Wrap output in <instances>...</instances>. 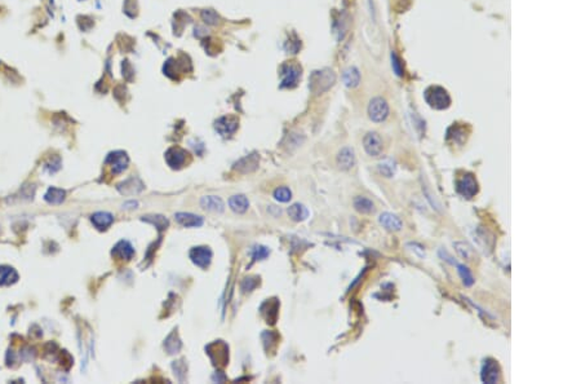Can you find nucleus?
Returning a JSON list of instances; mask_svg holds the SVG:
<instances>
[{
  "label": "nucleus",
  "mask_w": 581,
  "mask_h": 384,
  "mask_svg": "<svg viewBox=\"0 0 581 384\" xmlns=\"http://www.w3.org/2000/svg\"><path fill=\"white\" fill-rule=\"evenodd\" d=\"M270 254V250L265 246H255L252 249V257L253 260H264L266 259Z\"/></svg>",
  "instance_id": "obj_33"
},
{
  "label": "nucleus",
  "mask_w": 581,
  "mask_h": 384,
  "mask_svg": "<svg viewBox=\"0 0 581 384\" xmlns=\"http://www.w3.org/2000/svg\"><path fill=\"white\" fill-rule=\"evenodd\" d=\"M144 184L139 178H129L125 180L124 182L118 185V190L121 193L123 196H133V194H139L140 192L144 190Z\"/></svg>",
  "instance_id": "obj_12"
},
{
  "label": "nucleus",
  "mask_w": 581,
  "mask_h": 384,
  "mask_svg": "<svg viewBox=\"0 0 581 384\" xmlns=\"http://www.w3.org/2000/svg\"><path fill=\"white\" fill-rule=\"evenodd\" d=\"M456 192L464 198H473L478 193V181L474 175L465 174L456 181Z\"/></svg>",
  "instance_id": "obj_3"
},
{
  "label": "nucleus",
  "mask_w": 581,
  "mask_h": 384,
  "mask_svg": "<svg viewBox=\"0 0 581 384\" xmlns=\"http://www.w3.org/2000/svg\"><path fill=\"white\" fill-rule=\"evenodd\" d=\"M139 206V203L136 202V201H131V202H125L124 205H123V208H133V207Z\"/></svg>",
  "instance_id": "obj_36"
},
{
  "label": "nucleus",
  "mask_w": 581,
  "mask_h": 384,
  "mask_svg": "<svg viewBox=\"0 0 581 384\" xmlns=\"http://www.w3.org/2000/svg\"><path fill=\"white\" fill-rule=\"evenodd\" d=\"M336 82V75L331 69H323V70L314 71L309 79V88L313 93L320 95L326 92L332 87Z\"/></svg>",
  "instance_id": "obj_1"
},
{
  "label": "nucleus",
  "mask_w": 581,
  "mask_h": 384,
  "mask_svg": "<svg viewBox=\"0 0 581 384\" xmlns=\"http://www.w3.org/2000/svg\"><path fill=\"white\" fill-rule=\"evenodd\" d=\"M380 224L383 225L385 229L390 231H398L402 229V220L397 215L390 212H385L380 216Z\"/></svg>",
  "instance_id": "obj_17"
},
{
  "label": "nucleus",
  "mask_w": 581,
  "mask_h": 384,
  "mask_svg": "<svg viewBox=\"0 0 581 384\" xmlns=\"http://www.w3.org/2000/svg\"><path fill=\"white\" fill-rule=\"evenodd\" d=\"M229 205H230L231 210L237 213L245 212L249 207V202L248 199H247V197L242 196V194L231 197L230 201H229Z\"/></svg>",
  "instance_id": "obj_21"
},
{
  "label": "nucleus",
  "mask_w": 581,
  "mask_h": 384,
  "mask_svg": "<svg viewBox=\"0 0 581 384\" xmlns=\"http://www.w3.org/2000/svg\"><path fill=\"white\" fill-rule=\"evenodd\" d=\"M359 82H361V74H359L358 69L349 68L345 70L344 73V83L349 88H355L358 87Z\"/></svg>",
  "instance_id": "obj_25"
},
{
  "label": "nucleus",
  "mask_w": 581,
  "mask_h": 384,
  "mask_svg": "<svg viewBox=\"0 0 581 384\" xmlns=\"http://www.w3.org/2000/svg\"><path fill=\"white\" fill-rule=\"evenodd\" d=\"M164 348L169 355H174V353L180 352L181 349V340L178 338V335L176 331H172L168 338L164 341Z\"/></svg>",
  "instance_id": "obj_24"
},
{
  "label": "nucleus",
  "mask_w": 581,
  "mask_h": 384,
  "mask_svg": "<svg viewBox=\"0 0 581 384\" xmlns=\"http://www.w3.org/2000/svg\"><path fill=\"white\" fill-rule=\"evenodd\" d=\"M200 16H202V20L206 22L207 25H217L218 20H220L218 14L215 11H212V9H204V11H202Z\"/></svg>",
  "instance_id": "obj_30"
},
{
  "label": "nucleus",
  "mask_w": 581,
  "mask_h": 384,
  "mask_svg": "<svg viewBox=\"0 0 581 384\" xmlns=\"http://www.w3.org/2000/svg\"><path fill=\"white\" fill-rule=\"evenodd\" d=\"M215 128L223 137L231 136L238 129V119L234 117H221L215 123Z\"/></svg>",
  "instance_id": "obj_11"
},
{
  "label": "nucleus",
  "mask_w": 581,
  "mask_h": 384,
  "mask_svg": "<svg viewBox=\"0 0 581 384\" xmlns=\"http://www.w3.org/2000/svg\"><path fill=\"white\" fill-rule=\"evenodd\" d=\"M447 140H452L455 144H462L466 140V132L464 127L460 126H452L447 131Z\"/></svg>",
  "instance_id": "obj_26"
},
{
  "label": "nucleus",
  "mask_w": 581,
  "mask_h": 384,
  "mask_svg": "<svg viewBox=\"0 0 581 384\" xmlns=\"http://www.w3.org/2000/svg\"><path fill=\"white\" fill-rule=\"evenodd\" d=\"M274 197H275V199L279 201V202H288V201L292 198V193H290V189L286 188V186H280V188L275 189Z\"/></svg>",
  "instance_id": "obj_32"
},
{
  "label": "nucleus",
  "mask_w": 581,
  "mask_h": 384,
  "mask_svg": "<svg viewBox=\"0 0 581 384\" xmlns=\"http://www.w3.org/2000/svg\"><path fill=\"white\" fill-rule=\"evenodd\" d=\"M200 206L207 211L212 212H222L225 210L222 199L216 196H206L200 199Z\"/></svg>",
  "instance_id": "obj_18"
},
{
  "label": "nucleus",
  "mask_w": 581,
  "mask_h": 384,
  "mask_svg": "<svg viewBox=\"0 0 581 384\" xmlns=\"http://www.w3.org/2000/svg\"><path fill=\"white\" fill-rule=\"evenodd\" d=\"M457 268H459V274H460L461 280H462V282H464L465 286H468V287H470L471 284L474 283V278H473V274H471L470 269H469L468 267H465V265H457Z\"/></svg>",
  "instance_id": "obj_29"
},
{
  "label": "nucleus",
  "mask_w": 581,
  "mask_h": 384,
  "mask_svg": "<svg viewBox=\"0 0 581 384\" xmlns=\"http://www.w3.org/2000/svg\"><path fill=\"white\" fill-rule=\"evenodd\" d=\"M176 220L178 224H181L185 228H199L202 227L204 220L202 216L194 215L190 212H177L176 213Z\"/></svg>",
  "instance_id": "obj_14"
},
{
  "label": "nucleus",
  "mask_w": 581,
  "mask_h": 384,
  "mask_svg": "<svg viewBox=\"0 0 581 384\" xmlns=\"http://www.w3.org/2000/svg\"><path fill=\"white\" fill-rule=\"evenodd\" d=\"M364 149L371 156H379L383 153V140L377 132H369L364 137Z\"/></svg>",
  "instance_id": "obj_9"
},
{
  "label": "nucleus",
  "mask_w": 581,
  "mask_h": 384,
  "mask_svg": "<svg viewBox=\"0 0 581 384\" xmlns=\"http://www.w3.org/2000/svg\"><path fill=\"white\" fill-rule=\"evenodd\" d=\"M65 197H66V192L62 190V189L49 188L47 190L44 199L49 205H61L65 201Z\"/></svg>",
  "instance_id": "obj_22"
},
{
  "label": "nucleus",
  "mask_w": 581,
  "mask_h": 384,
  "mask_svg": "<svg viewBox=\"0 0 581 384\" xmlns=\"http://www.w3.org/2000/svg\"><path fill=\"white\" fill-rule=\"evenodd\" d=\"M91 220L98 230H105L114 223V216L110 212H96L93 213Z\"/></svg>",
  "instance_id": "obj_19"
},
{
  "label": "nucleus",
  "mask_w": 581,
  "mask_h": 384,
  "mask_svg": "<svg viewBox=\"0 0 581 384\" xmlns=\"http://www.w3.org/2000/svg\"><path fill=\"white\" fill-rule=\"evenodd\" d=\"M425 101L429 103V106L436 110H444L451 105V97L446 89L438 85H433L426 89L424 93Z\"/></svg>",
  "instance_id": "obj_2"
},
{
  "label": "nucleus",
  "mask_w": 581,
  "mask_h": 384,
  "mask_svg": "<svg viewBox=\"0 0 581 384\" xmlns=\"http://www.w3.org/2000/svg\"><path fill=\"white\" fill-rule=\"evenodd\" d=\"M355 163L354 150L351 148H342L337 154V166L341 170H350Z\"/></svg>",
  "instance_id": "obj_15"
},
{
  "label": "nucleus",
  "mask_w": 581,
  "mask_h": 384,
  "mask_svg": "<svg viewBox=\"0 0 581 384\" xmlns=\"http://www.w3.org/2000/svg\"><path fill=\"white\" fill-rule=\"evenodd\" d=\"M481 379L487 384H495L500 381V366L497 361L492 358H485L483 361Z\"/></svg>",
  "instance_id": "obj_6"
},
{
  "label": "nucleus",
  "mask_w": 581,
  "mask_h": 384,
  "mask_svg": "<svg viewBox=\"0 0 581 384\" xmlns=\"http://www.w3.org/2000/svg\"><path fill=\"white\" fill-rule=\"evenodd\" d=\"M259 278L256 277H249V278H244L243 280V282H242V291L244 292H251L252 290H255L256 287H257V284H259Z\"/></svg>",
  "instance_id": "obj_34"
},
{
  "label": "nucleus",
  "mask_w": 581,
  "mask_h": 384,
  "mask_svg": "<svg viewBox=\"0 0 581 384\" xmlns=\"http://www.w3.org/2000/svg\"><path fill=\"white\" fill-rule=\"evenodd\" d=\"M18 273L12 267L1 265L0 267V286H8L17 282Z\"/></svg>",
  "instance_id": "obj_20"
},
{
  "label": "nucleus",
  "mask_w": 581,
  "mask_h": 384,
  "mask_svg": "<svg viewBox=\"0 0 581 384\" xmlns=\"http://www.w3.org/2000/svg\"><path fill=\"white\" fill-rule=\"evenodd\" d=\"M288 215L292 220L294 221H304L305 219H308L309 211L304 205L300 203H294L288 208Z\"/></svg>",
  "instance_id": "obj_23"
},
{
  "label": "nucleus",
  "mask_w": 581,
  "mask_h": 384,
  "mask_svg": "<svg viewBox=\"0 0 581 384\" xmlns=\"http://www.w3.org/2000/svg\"><path fill=\"white\" fill-rule=\"evenodd\" d=\"M128 163H129V158H128L127 153L121 152V150L110 153L106 158V164H110L114 174L123 172L128 167Z\"/></svg>",
  "instance_id": "obj_10"
},
{
  "label": "nucleus",
  "mask_w": 581,
  "mask_h": 384,
  "mask_svg": "<svg viewBox=\"0 0 581 384\" xmlns=\"http://www.w3.org/2000/svg\"><path fill=\"white\" fill-rule=\"evenodd\" d=\"M142 220L147 221L150 224L155 225L159 230H164L168 228V220L162 215H147V216L142 217Z\"/></svg>",
  "instance_id": "obj_28"
},
{
  "label": "nucleus",
  "mask_w": 581,
  "mask_h": 384,
  "mask_svg": "<svg viewBox=\"0 0 581 384\" xmlns=\"http://www.w3.org/2000/svg\"><path fill=\"white\" fill-rule=\"evenodd\" d=\"M379 170H380V172L384 175V176H387V178H391V176L394 175V172H395V166H394L393 160L387 159L380 163Z\"/></svg>",
  "instance_id": "obj_31"
},
{
  "label": "nucleus",
  "mask_w": 581,
  "mask_h": 384,
  "mask_svg": "<svg viewBox=\"0 0 581 384\" xmlns=\"http://www.w3.org/2000/svg\"><path fill=\"white\" fill-rule=\"evenodd\" d=\"M113 255L117 256L118 259L131 260L135 255V249L128 241H121L113 249Z\"/></svg>",
  "instance_id": "obj_16"
},
{
  "label": "nucleus",
  "mask_w": 581,
  "mask_h": 384,
  "mask_svg": "<svg viewBox=\"0 0 581 384\" xmlns=\"http://www.w3.org/2000/svg\"><path fill=\"white\" fill-rule=\"evenodd\" d=\"M390 56H391V68H393V71L398 77H402V75H403V66H402L401 58L397 56L395 52H391Z\"/></svg>",
  "instance_id": "obj_35"
},
{
  "label": "nucleus",
  "mask_w": 581,
  "mask_h": 384,
  "mask_svg": "<svg viewBox=\"0 0 581 384\" xmlns=\"http://www.w3.org/2000/svg\"><path fill=\"white\" fill-rule=\"evenodd\" d=\"M188 156L189 154L186 150L181 149V148H170L166 153V160L170 168L178 170L186 164Z\"/></svg>",
  "instance_id": "obj_8"
},
{
  "label": "nucleus",
  "mask_w": 581,
  "mask_h": 384,
  "mask_svg": "<svg viewBox=\"0 0 581 384\" xmlns=\"http://www.w3.org/2000/svg\"><path fill=\"white\" fill-rule=\"evenodd\" d=\"M354 207L355 210L361 213H371L375 211V205L371 199L365 198V197H357L354 199Z\"/></svg>",
  "instance_id": "obj_27"
},
{
  "label": "nucleus",
  "mask_w": 581,
  "mask_h": 384,
  "mask_svg": "<svg viewBox=\"0 0 581 384\" xmlns=\"http://www.w3.org/2000/svg\"><path fill=\"white\" fill-rule=\"evenodd\" d=\"M368 115L376 123L384 122L389 115V105L383 97H375L368 105Z\"/></svg>",
  "instance_id": "obj_5"
},
{
  "label": "nucleus",
  "mask_w": 581,
  "mask_h": 384,
  "mask_svg": "<svg viewBox=\"0 0 581 384\" xmlns=\"http://www.w3.org/2000/svg\"><path fill=\"white\" fill-rule=\"evenodd\" d=\"M189 256H190V259H192V261L196 267L206 269L211 264V260H212V251L206 246H198V247H193L190 250Z\"/></svg>",
  "instance_id": "obj_7"
},
{
  "label": "nucleus",
  "mask_w": 581,
  "mask_h": 384,
  "mask_svg": "<svg viewBox=\"0 0 581 384\" xmlns=\"http://www.w3.org/2000/svg\"><path fill=\"white\" fill-rule=\"evenodd\" d=\"M280 88H293L301 78V68L294 64H286L280 68Z\"/></svg>",
  "instance_id": "obj_4"
},
{
  "label": "nucleus",
  "mask_w": 581,
  "mask_h": 384,
  "mask_svg": "<svg viewBox=\"0 0 581 384\" xmlns=\"http://www.w3.org/2000/svg\"><path fill=\"white\" fill-rule=\"evenodd\" d=\"M259 155L257 154H251V155H247L238 160L237 163L234 164V168L238 172L248 174V172H252V171H255L256 168L259 167Z\"/></svg>",
  "instance_id": "obj_13"
}]
</instances>
